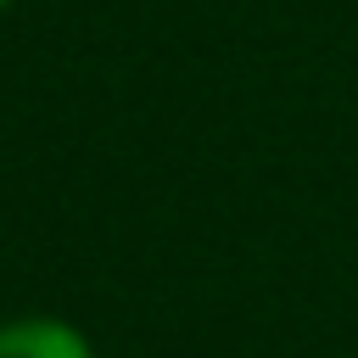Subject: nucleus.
Segmentation results:
<instances>
[{"instance_id":"f03ea898","label":"nucleus","mask_w":358,"mask_h":358,"mask_svg":"<svg viewBox=\"0 0 358 358\" xmlns=\"http://www.w3.org/2000/svg\"><path fill=\"white\" fill-rule=\"evenodd\" d=\"M6 6H11V0H0V11H6Z\"/></svg>"},{"instance_id":"f257e3e1","label":"nucleus","mask_w":358,"mask_h":358,"mask_svg":"<svg viewBox=\"0 0 358 358\" xmlns=\"http://www.w3.org/2000/svg\"><path fill=\"white\" fill-rule=\"evenodd\" d=\"M0 358H95V352H90L78 324L28 313V319H6L0 324Z\"/></svg>"}]
</instances>
